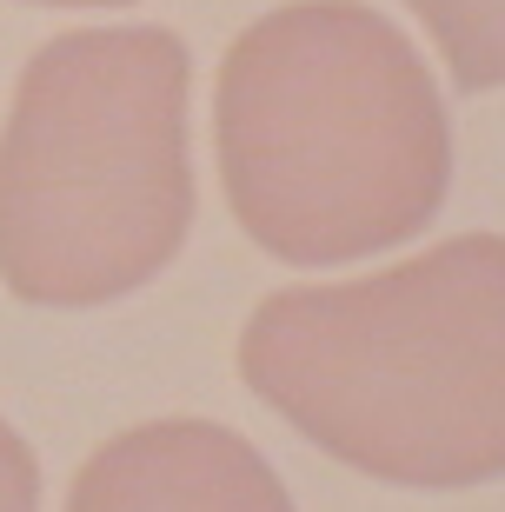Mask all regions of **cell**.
I'll return each instance as SVG.
<instances>
[{
  "instance_id": "obj_5",
  "label": "cell",
  "mask_w": 505,
  "mask_h": 512,
  "mask_svg": "<svg viewBox=\"0 0 505 512\" xmlns=\"http://www.w3.org/2000/svg\"><path fill=\"white\" fill-rule=\"evenodd\" d=\"M406 7L439 40L452 87L466 94L505 87V0H406Z\"/></svg>"
},
{
  "instance_id": "obj_7",
  "label": "cell",
  "mask_w": 505,
  "mask_h": 512,
  "mask_svg": "<svg viewBox=\"0 0 505 512\" xmlns=\"http://www.w3.org/2000/svg\"><path fill=\"white\" fill-rule=\"evenodd\" d=\"M34 7H133V0H34Z\"/></svg>"
},
{
  "instance_id": "obj_3",
  "label": "cell",
  "mask_w": 505,
  "mask_h": 512,
  "mask_svg": "<svg viewBox=\"0 0 505 512\" xmlns=\"http://www.w3.org/2000/svg\"><path fill=\"white\" fill-rule=\"evenodd\" d=\"M187 40L74 27L20 67L0 127V286L27 306H113L187 247Z\"/></svg>"
},
{
  "instance_id": "obj_6",
  "label": "cell",
  "mask_w": 505,
  "mask_h": 512,
  "mask_svg": "<svg viewBox=\"0 0 505 512\" xmlns=\"http://www.w3.org/2000/svg\"><path fill=\"white\" fill-rule=\"evenodd\" d=\"M0 512H40V459L0 419Z\"/></svg>"
},
{
  "instance_id": "obj_1",
  "label": "cell",
  "mask_w": 505,
  "mask_h": 512,
  "mask_svg": "<svg viewBox=\"0 0 505 512\" xmlns=\"http://www.w3.org/2000/svg\"><path fill=\"white\" fill-rule=\"evenodd\" d=\"M213 147L233 220L286 266L399 247L432 227L452 187L439 80L359 0L273 7L226 47Z\"/></svg>"
},
{
  "instance_id": "obj_4",
  "label": "cell",
  "mask_w": 505,
  "mask_h": 512,
  "mask_svg": "<svg viewBox=\"0 0 505 512\" xmlns=\"http://www.w3.org/2000/svg\"><path fill=\"white\" fill-rule=\"evenodd\" d=\"M67 512H293V493L220 419H147L87 453Z\"/></svg>"
},
{
  "instance_id": "obj_2",
  "label": "cell",
  "mask_w": 505,
  "mask_h": 512,
  "mask_svg": "<svg viewBox=\"0 0 505 512\" xmlns=\"http://www.w3.org/2000/svg\"><path fill=\"white\" fill-rule=\"evenodd\" d=\"M240 380L366 479L419 493L505 479V240L459 233L366 280L266 293Z\"/></svg>"
}]
</instances>
